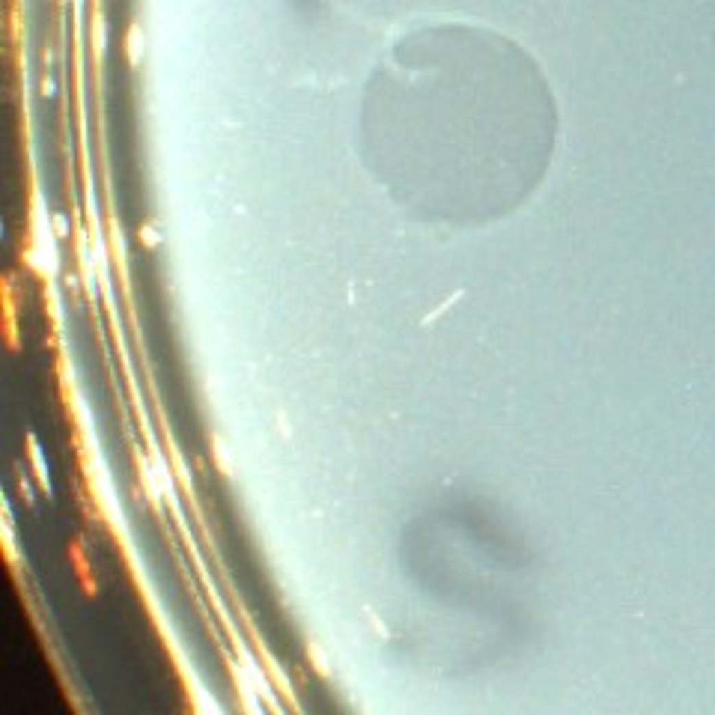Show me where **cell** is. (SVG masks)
Wrapping results in <instances>:
<instances>
[{
	"label": "cell",
	"instance_id": "6da1fadb",
	"mask_svg": "<svg viewBox=\"0 0 715 715\" xmlns=\"http://www.w3.org/2000/svg\"><path fill=\"white\" fill-rule=\"evenodd\" d=\"M30 456H33V468H36V477L45 492H51V477H48V468H45V456H42V447L36 438H30Z\"/></svg>",
	"mask_w": 715,
	"mask_h": 715
}]
</instances>
